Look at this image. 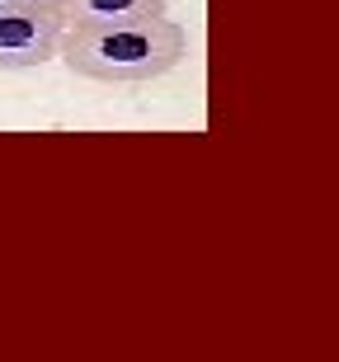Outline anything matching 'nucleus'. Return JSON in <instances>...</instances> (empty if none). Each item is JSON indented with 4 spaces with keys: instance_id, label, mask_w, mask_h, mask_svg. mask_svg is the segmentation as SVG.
Masks as SVG:
<instances>
[{
    "instance_id": "7ed1b4c3",
    "label": "nucleus",
    "mask_w": 339,
    "mask_h": 362,
    "mask_svg": "<svg viewBox=\"0 0 339 362\" xmlns=\"http://www.w3.org/2000/svg\"><path fill=\"white\" fill-rule=\"evenodd\" d=\"M170 0H67V24H122V19H161Z\"/></svg>"
},
{
    "instance_id": "f03ea898",
    "label": "nucleus",
    "mask_w": 339,
    "mask_h": 362,
    "mask_svg": "<svg viewBox=\"0 0 339 362\" xmlns=\"http://www.w3.org/2000/svg\"><path fill=\"white\" fill-rule=\"evenodd\" d=\"M67 33V14L33 0H0V71H33L52 62Z\"/></svg>"
},
{
    "instance_id": "20e7f679",
    "label": "nucleus",
    "mask_w": 339,
    "mask_h": 362,
    "mask_svg": "<svg viewBox=\"0 0 339 362\" xmlns=\"http://www.w3.org/2000/svg\"><path fill=\"white\" fill-rule=\"evenodd\" d=\"M33 5H47V10H67V0H33Z\"/></svg>"
},
{
    "instance_id": "f257e3e1",
    "label": "nucleus",
    "mask_w": 339,
    "mask_h": 362,
    "mask_svg": "<svg viewBox=\"0 0 339 362\" xmlns=\"http://www.w3.org/2000/svg\"><path fill=\"white\" fill-rule=\"evenodd\" d=\"M57 57L71 76L99 85H142L175 71L189 57V33L175 19H122V24H67Z\"/></svg>"
}]
</instances>
